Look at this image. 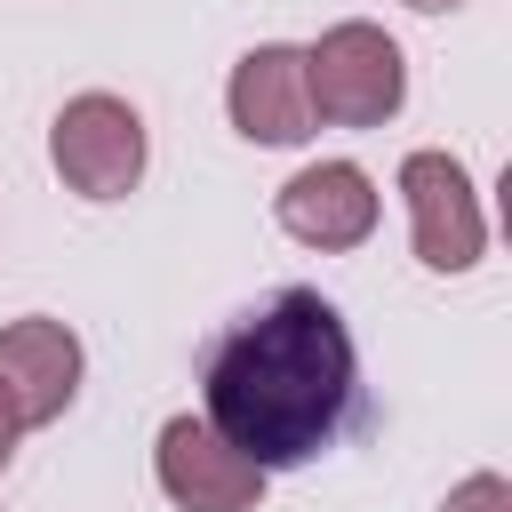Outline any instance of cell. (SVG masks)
I'll use <instances>...</instances> for the list:
<instances>
[{
  "instance_id": "1",
  "label": "cell",
  "mask_w": 512,
  "mask_h": 512,
  "mask_svg": "<svg viewBox=\"0 0 512 512\" xmlns=\"http://www.w3.org/2000/svg\"><path fill=\"white\" fill-rule=\"evenodd\" d=\"M200 408H208L200 424L224 448H240L256 472L328 456L368 416L344 312L320 288H280V296L248 304L200 352Z\"/></svg>"
},
{
  "instance_id": "2",
  "label": "cell",
  "mask_w": 512,
  "mask_h": 512,
  "mask_svg": "<svg viewBox=\"0 0 512 512\" xmlns=\"http://www.w3.org/2000/svg\"><path fill=\"white\" fill-rule=\"evenodd\" d=\"M304 96H312V120H328V128H384L408 104L400 40L384 24H360V16L328 24L304 48Z\"/></svg>"
},
{
  "instance_id": "3",
  "label": "cell",
  "mask_w": 512,
  "mask_h": 512,
  "mask_svg": "<svg viewBox=\"0 0 512 512\" xmlns=\"http://www.w3.org/2000/svg\"><path fill=\"white\" fill-rule=\"evenodd\" d=\"M48 160H56V176L80 200H128L136 176H144V120H136V104L104 96V88L72 96L56 112V128H48Z\"/></svg>"
},
{
  "instance_id": "4",
  "label": "cell",
  "mask_w": 512,
  "mask_h": 512,
  "mask_svg": "<svg viewBox=\"0 0 512 512\" xmlns=\"http://www.w3.org/2000/svg\"><path fill=\"white\" fill-rule=\"evenodd\" d=\"M400 200H408V232H416L424 272H472L480 264L488 216H480V192H472L456 152H408L400 160Z\"/></svg>"
},
{
  "instance_id": "5",
  "label": "cell",
  "mask_w": 512,
  "mask_h": 512,
  "mask_svg": "<svg viewBox=\"0 0 512 512\" xmlns=\"http://www.w3.org/2000/svg\"><path fill=\"white\" fill-rule=\"evenodd\" d=\"M152 472H160L168 504H184V512H248V504L264 496V480H272V472H256L240 448H224L200 416H168V424H160Z\"/></svg>"
},
{
  "instance_id": "6",
  "label": "cell",
  "mask_w": 512,
  "mask_h": 512,
  "mask_svg": "<svg viewBox=\"0 0 512 512\" xmlns=\"http://www.w3.org/2000/svg\"><path fill=\"white\" fill-rule=\"evenodd\" d=\"M272 216H280L288 240L336 256V248H360V240L376 232V184H368V168H352V160H312V168H296V176L272 192Z\"/></svg>"
},
{
  "instance_id": "7",
  "label": "cell",
  "mask_w": 512,
  "mask_h": 512,
  "mask_svg": "<svg viewBox=\"0 0 512 512\" xmlns=\"http://www.w3.org/2000/svg\"><path fill=\"white\" fill-rule=\"evenodd\" d=\"M224 112L248 144H304L320 120H312V96H304V48L288 40H264L232 64V88H224Z\"/></svg>"
},
{
  "instance_id": "8",
  "label": "cell",
  "mask_w": 512,
  "mask_h": 512,
  "mask_svg": "<svg viewBox=\"0 0 512 512\" xmlns=\"http://www.w3.org/2000/svg\"><path fill=\"white\" fill-rule=\"evenodd\" d=\"M0 384L16 400V424H56L80 392V336L48 312H24L0 328Z\"/></svg>"
},
{
  "instance_id": "9",
  "label": "cell",
  "mask_w": 512,
  "mask_h": 512,
  "mask_svg": "<svg viewBox=\"0 0 512 512\" xmlns=\"http://www.w3.org/2000/svg\"><path fill=\"white\" fill-rule=\"evenodd\" d=\"M440 512H512V488H504V472H472V480L448 488Z\"/></svg>"
},
{
  "instance_id": "10",
  "label": "cell",
  "mask_w": 512,
  "mask_h": 512,
  "mask_svg": "<svg viewBox=\"0 0 512 512\" xmlns=\"http://www.w3.org/2000/svg\"><path fill=\"white\" fill-rule=\"evenodd\" d=\"M16 432H24V424H16V400H8V384H0V464L16 456Z\"/></svg>"
},
{
  "instance_id": "11",
  "label": "cell",
  "mask_w": 512,
  "mask_h": 512,
  "mask_svg": "<svg viewBox=\"0 0 512 512\" xmlns=\"http://www.w3.org/2000/svg\"><path fill=\"white\" fill-rule=\"evenodd\" d=\"M408 8H424V16H440V8H464V0H408Z\"/></svg>"
}]
</instances>
